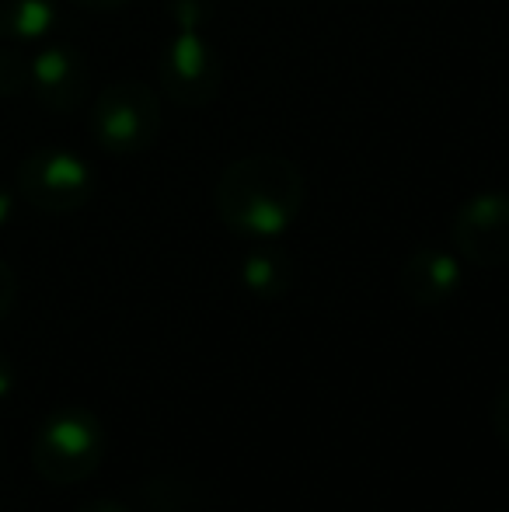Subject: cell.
<instances>
[{"mask_svg": "<svg viewBox=\"0 0 509 512\" xmlns=\"http://www.w3.org/2000/svg\"><path fill=\"white\" fill-rule=\"evenodd\" d=\"M307 182L297 161L279 154H248L224 168L217 182V216L231 234L272 241L297 223Z\"/></svg>", "mask_w": 509, "mask_h": 512, "instance_id": "obj_1", "label": "cell"}, {"mask_svg": "<svg viewBox=\"0 0 509 512\" xmlns=\"http://www.w3.org/2000/svg\"><path fill=\"white\" fill-rule=\"evenodd\" d=\"M213 11L217 0H168L171 35L161 49L157 77L171 105L203 108L217 102L224 88V63L210 35H203Z\"/></svg>", "mask_w": 509, "mask_h": 512, "instance_id": "obj_2", "label": "cell"}, {"mask_svg": "<svg viewBox=\"0 0 509 512\" xmlns=\"http://www.w3.org/2000/svg\"><path fill=\"white\" fill-rule=\"evenodd\" d=\"M105 457V429L88 408H56L42 418L32 439V467L49 485H81L95 478Z\"/></svg>", "mask_w": 509, "mask_h": 512, "instance_id": "obj_3", "label": "cell"}, {"mask_svg": "<svg viewBox=\"0 0 509 512\" xmlns=\"http://www.w3.org/2000/svg\"><path fill=\"white\" fill-rule=\"evenodd\" d=\"M91 136L112 157L143 154L161 136V98L143 81H112L91 105Z\"/></svg>", "mask_w": 509, "mask_h": 512, "instance_id": "obj_4", "label": "cell"}, {"mask_svg": "<svg viewBox=\"0 0 509 512\" xmlns=\"http://www.w3.org/2000/svg\"><path fill=\"white\" fill-rule=\"evenodd\" d=\"M18 196L39 213H77L95 196V171L70 147H35L18 164Z\"/></svg>", "mask_w": 509, "mask_h": 512, "instance_id": "obj_5", "label": "cell"}, {"mask_svg": "<svg viewBox=\"0 0 509 512\" xmlns=\"http://www.w3.org/2000/svg\"><path fill=\"white\" fill-rule=\"evenodd\" d=\"M450 237L464 262L496 269L509 262V192H475L457 206Z\"/></svg>", "mask_w": 509, "mask_h": 512, "instance_id": "obj_6", "label": "cell"}, {"mask_svg": "<svg viewBox=\"0 0 509 512\" xmlns=\"http://www.w3.org/2000/svg\"><path fill=\"white\" fill-rule=\"evenodd\" d=\"M91 67L84 53L70 42H53L28 60V91L35 102L56 115H67L88 98Z\"/></svg>", "mask_w": 509, "mask_h": 512, "instance_id": "obj_7", "label": "cell"}, {"mask_svg": "<svg viewBox=\"0 0 509 512\" xmlns=\"http://www.w3.org/2000/svg\"><path fill=\"white\" fill-rule=\"evenodd\" d=\"M464 283L461 255L447 248H415L412 255L401 262L398 272V290L408 304L429 310L443 307L457 297Z\"/></svg>", "mask_w": 509, "mask_h": 512, "instance_id": "obj_8", "label": "cell"}, {"mask_svg": "<svg viewBox=\"0 0 509 512\" xmlns=\"http://www.w3.org/2000/svg\"><path fill=\"white\" fill-rule=\"evenodd\" d=\"M241 286L258 300H279L293 286V262L276 244H255L241 258Z\"/></svg>", "mask_w": 509, "mask_h": 512, "instance_id": "obj_9", "label": "cell"}, {"mask_svg": "<svg viewBox=\"0 0 509 512\" xmlns=\"http://www.w3.org/2000/svg\"><path fill=\"white\" fill-rule=\"evenodd\" d=\"M56 0H0V39L35 42L53 32Z\"/></svg>", "mask_w": 509, "mask_h": 512, "instance_id": "obj_10", "label": "cell"}, {"mask_svg": "<svg viewBox=\"0 0 509 512\" xmlns=\"http://www.w3.org/2000/svg\"><path fill=\"white\" fill-rule=\"evenodd\" d=\"M28 88V60L18 49H0V98H14Z\"/></svg>", "mask_w": 509, "mask_h": 512, "instance_id": "obj_11", "label": "cell"}, {"mask_svg": "<svg viewBox=\"0 0 509 512\" xmlns=\"http://www.w3.org/2000/svg\"><path fill=\"white\" fill-rule=\"evenodd\" d=\"M14 300H18V276H14L11 265L0 258V321L11 314Z\"/></svg>", "mask_w": 509, "mask_h": 512, "instance_id": "obj_12", "label": "cell"}, {"mask_svg": "<svg viewBox=\"0 0 509 512\" xmlns=\"http://www.w3.org/2000/svg\"><path fill=\"white\" fill-rule=\"evenodd\" d=\"M492 429H496V436H499V443L509 450V384L499 391V398H496V405H492Z\"/></svg>", "mask_w": 509, "mask_h": 512, "instance_id": "obj_13", "label": "cell"}, {"mask_svg": "<svg viewBox=\"0 0 509 512\" xmlns=\"http://www.w3.org/2000/svg\"><path fill=\"white\" fill-rule=\"evenodd\" d=\"M11 216H14V192L7 189L4 182H0V230L11 223Z\"/></svg>", "mask_w": 509, "mask_h": 512, "instance_id": "obj_14", "label": "cell"}, {"mask_svg": "<svg viewBox=\"0 0 509 512\" xmlns=\"http://www.w3.org/2000/svg\"><path fill=\"white\" fill-rule=\"evenodd\" d=\"M77 7H88V11H119L129 0H74Z\"/></svg>", "mask_w": 509, "mask_h": 512, "instance_id": "obj_15", "label": "cell"}, {"mask_svg": "<svg viewBox=\"0 0 509 512\" xmlns=\"http://www.w3.org/2000/svg\"><path fill=\"white\" fill-rule=\"evenodd\" d=\"M11 391H14V370H11V363L0 356V401H4Z\"/></svg>", "mask_w": 509, "mask_h": 512, "instance_id": "obj_16", "label": "cell"}, {"mask_svg": "<svg viewBox=\"0 0 509 512\" xmlns=\"http://www.w3.org/2000/svg\"><path fill=\"white\" fill-rule=\"evenodd\" d=\"M77 512H129V509L119 506V502H112V499H95V502H84Z\"/></svg>", "mask_w": 509, "mask_h": 512, "instance_id": "obj_17", "label": "cell"}]
</instances>
